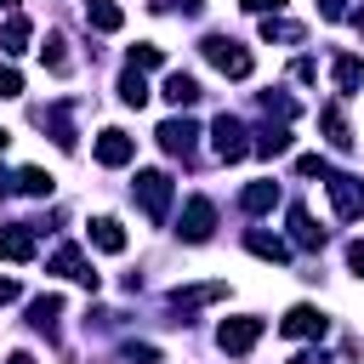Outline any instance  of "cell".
Returning a JSON list of instances; mask_svg holds the SVG:
<instances>
[{"mask_svg":"<svg viewBox=\"0 0 364 364\" xmlns=\"http://www.w3.org/2000/svg\"><path fill=\"white\" fill-rule=\"evenodd\" d=\"M239 205H245L250 216H262V210H273V205H279V182H250V188L239 193Z\"/></svg>","mask_w":364,"mask_h":364,"instance_id":"cell-21","label":"cell"},{"mask_svg":"<svg viewBox=\"0 0 364 364\" xmlns=\"http://www.w3.org/2000/svg\"><path fill=\"white\" fill-rule=\"evenodd\" d=\"M262 40H284V46H301V40H307V28H301V23H290V17H262Z\"/></svg>","mask_w":364,"mask_h":364,"instance_id":"cell-23","label":"cell"},{"mask_svg":"<svg viewBox=\"0 0 364 364\" xmlns=\"http://www.w3.org/2000/svg\"><path fill=\"white\" fill-rule=\"evenodd\" d=\"M51 273H63V279H74V284L97 290V267L80 256V245H57V250H51Z\"/></svg>","mask_w":364,"mask_h":364,"instance_id":"cell-7","label":"cell"},{"mask_svg":"<svg viewBox=\"0 0 364 364\" xmlns=\"http://www.w3.org/2000/svg\"><path fill=\"white\" fill-rule=\"evenodd\" d=\"M6 301H17V279H0V307Z\"/></svg>","mask_w":364,"mask_h":364,"instance_id":"cell-35","label":"cell"},{"mask_svg":"<svg viewBox=\"0 0 364 364\" xmlns=\"http://www.w3.org/2000/svg\"><path fill=\"white\" fill-rule=\"evenodd\" d=\"M239 6H245V11H262V17H279V11H284V0H239Z\"/></svg>","mask_w":364,"mask_h":364,"instance_id":"cell-32","label":"cell"},{"mask_svg":"<svg viewBox=\"0 0 364 364\" xmlns=\"http://www.w3.org/2000/svg\"><path fill=\"white\" fill-rule=\"evenodd\" d=\"M0 97H23V74L17 68H0Z\"/></svg>","mask_w":364,"mask_h":364,"instance_id":"cell-31","label":"cell"},{"mask_svg":"<svg viewBox=\"0 0 364 364\" xmlns=\"http://www.w3.org/2000/svg\"><path fill=\"white\" fill-rule=\"evenodd\" d=\"M290 239H296L301 250H318V245H324V228H313L307 205H290Z\"/></svg>","mask_w":364,"mask_h":364,"instance_id":"cell-16","label":"cell"},{"mask_svg":"<svg viewBox=\"0 0 364 364\" xmlns=\"http://www.w3.org/2000/svg\"><path fill=\"white\" fill-rule=\"evenodd\" d=\"M17 193H28V199H51V176H46L40 165H23V171H17Z\"/></svg>","mask_w":364,"mask_h":364,"instance_id":"cell-25","label":"cell"},{"mask_svg":"<svg viewBox=\"0 0 364 364\" xmlns=\"http://www.w3.org/2000/svg\"><path fill=\"white\" fill-rule=\"evenodd\" d=\"M6 364H34V358H28V353H11V358H6Z\"/></svg>","mask_w":364,"mask_h":364,"instance_id":"cell-36","label":"cell"},{"mask_svg":"<svg viewBox=\"0 0 364 364\" xmlns=\"http://www.w3.org/2000/svg\"><path fill=\"white\" fill-rule=\"evenodd\" d=\"M131 154H136V142L119 131V125H108L102 136H97V165H108V171H119V165H131Z\"/></svg>","mask_w":364,"mask_h":364,"instance_id":"cell-8","label":"cell"},{"mask_svg":"<svg viewBox=\"0 0 364 364\" xmlns=\"http://www.w3.org/2000/svg\"><path fill=\"white\" fill-rule=\"evenodd\" d=\"M256 341H262V318H222V330H216V347L233 353V358L250 353Z\"/></svg>","mask_w":364,"mask_h":364,"instance_id":"cell-5","label":"cell"},{"mask_svg":"<svg viewBox=\"0 0 364 364\" xmlns=\"http://www.w3.org/2000/svg\"><path fill=\"white\" fill-rule=\"evenodd\" d=\"M290 364H330V353H324V347H318V353H296Z\"/></svg>","mask_w":364,"mask_h":364,"instance_id":"cell-33","label":"cell"},{"mask_svg":"<svg viewBox=\"0 0 364 364\" xmlns=\"http://www.w3.org/2000/svg\"><path fill=\"white\" fill-rule=\"evenodd\" d=\"M330 205L341 222H358L364 216V176H330Z\"/></svg>","mask_w":364,"mask_h":364,"instance_id":"cell-6","label":"cell"},{"mask_svg":"<svg viewBox=\"0 0 364 364\" xmlns=\"http://www.w3.org/2000/svg\"><path fill=\"white\" fill-rule=\"evenodd\" d=\"M0 11H17V0H0Z\"/></svg>","mask_w":364,"mask_h":364,"instance_id":"cell-38","label":"cell"},{"mask_svg":"<svg viewBox=\"0 0 364 364\" xmlns=\"http://www.w3.org/2000/svg\"><path fill=\"white\" fill-rule=\"evenodd\" d=\"M222 296H228V284H222V279H210V284L171 290V307H176V313H193V307H210V301H222Z\"/></svg>","mask_w":364,"mask_h":364,"instance_id":"cell-12","label":"cell"},{"mask_svg":"<svg viewBox=\"0 0 364 364\" xmlns=\"http://www.w3.org/2000/svg\"><path fill=\"white\" fill-rule=\"evenodd\" d=\"M353 28H358V34H364V11H353Z\"/></svg>","mask_w":364,"mask_h":364,"instance_id":"cell-37","label":"cell"},{"mask_svg":"<svg viewBox=\"0 0 364 364\" xmlns=\"http://www.w3.org/2000/svg\"><path fill=\"white\" fill-rule=\"evenodd\" d=\"M34 228L28 222H11V228H0V256L6 262H34Z\"/></svg>","mask_w":364,"mask_h":364,"instance_id":"cell-11","label":"cell"},{"mask_svg":"<svg viewBox=\"0 0 364 364\" xmlns=\"http://www.w3.org/2000/svg\"><path fill=\"white\" fill-rule=\"evenodd\" d=\"M210 142H216V159H228V165L250 154V131H245V119H233V114H216Z\"/></svg>","mask_w":364,"mask_h":364,"instance_id":"cell-3","label":"cell"},{"mask_svg":"<svg viewBox=\"0 0 364 364\" xmlns=\"http://www.w3.org/2000/svg\"><path fill=\"white\" fill-rule=\"evenodd\" d=\"M159 63H165L159 46H131V57H125V68H136V74H148V68H159Z\"/></svg>","mask_w":364,"mask_h":364,"instance_id":"cell-29","label":"cell"},{"mask_svg":"<svg viewBox=\"0 0 364 364\" xmlns=\"http://www.w3.org/2000/svg\"><path fill=\"white\" fill-rule=\"evenodd\" d=\"M57 313H63V296H34L28 301V324L34 330H57Z\"/></svg>","mask_w":364,"mask_h":364,"instance_id":"cell-24","label":"cell"},{"mask_svg":"<svg viewBox=\"0 0 364 364\" xmlns=\"http://www.w3.org/2000/svg\"><path fill=\"white\" fill-rule=\"evenodd\" d=\"M91 245L108 250V256H119V250H125V228H119L114 216H97V222H91Z\"/></svg>","mask_w":364,"mask_h":364,"instance_id":"cell-19","label":"cell"},{"mask_svg":"<svg viewBox=\"0 0 364 364\" xmlns=\"http://www.w3.org/2000/svg\"><path fill=\"white\" fill-rule=\"evenodd\" d=\"M318 11L324 17H347V0H318Z\"/></svg>","mask_w":364,"mask_h":364,"instance_id":"cell-34","label":"cell"},{"mask_svg":"<svg viewBox=\"0 0 364 364\" xmlns=\"http://www.w3.org/2000/svg\"><path fill=\"white\" fill-rule=\"evenodd\" d=\"M6 142H11V136H6V131H0V154H6Z\"/></svg>","mask_w":364,"mask_h":364,"instance_id":"cell-39","label":"cell"},{"mask_svg":"<svg viewBox=\"0 0 364 364\" xmlns=\"http://www.w3.org/2000/svg\"><path fill=\"white\" fill-rule=\"evenodd\" d=\"M165 102L193 108V102H199V80H193V74H182V68H176V74H165Z\"/></svg>","mask_w":364,"mask_h":364,"instance_id":"cell-17","label":"cell"},{"mask_svg":"<svg viewBox=\"0 0 364 364\" xmlns=\"http://www.w3.org/2000/svg\"><path fill=\"white\" fill-rule=\"evenodd\" d=\"M63 46H68V40H63V34H46V46H40V57H46V68H51V74H68V68H74V63H68V51H63Z\"/></svg>","mask_w":364,"mask_h":364,"instance_id":"cell-26","label":"cell"},{"mask_svg":"<svg viewBox=\"0 0 364 364\" xmlns=\"http://www.w3.org/2000/svg\"><path fill=\"white\" fill-rule=\"evenodd\" d=\"M250 154H262V159H273V154H290V125H267V131H256Z\"/></svg>","mask_w":364,"mask_h":364,"instance_id":"cell-20","label":"cell"},{"mask_svg":"<svg viewBox=\"0 0 364 364\" xmlns=\"http://www.w3.org/2000/svg\"><path fill=\"white\" fill-rule=\"evenodd\" d=\"M330 80H336L341 97H353V91L364 85V63H358L353 51H336V57H330Z\"/></svg>","mask_w":364,"mask_h":364,"instance_id":"cell-13","label":"cell"},{"mask_svg":"<svg viewBox=\"0 0 364 364\" xmlns=\"http://www.w3.org/2000/svg\"><path fill=\"white\" fill-rule=\"evenodd\" d=\"M0 46H6V51H23V46H28V17H23V11H11V17H6Z\"/></svg>","mask_w":364,"mask_h":364,"instance_id":"cell-27","label":"cell"},{"mask_svg":"<svg viewBox=\"0 0 364 364\" xmlns=\"http://www.w3.org/2000/svg\"><path fill=\"white\" fill-rule=\"evenodd\" d=\"M210 228H216V205H210L205 193H193V199L182 205V228H176V233H182L188 245H205V239H210Z\"/></svg>","mask_w":364,"mask_h":364,"instance_id":"cell-4","label":"cell"},{"mask_svg":"<svg viewBox=\"0 0 364 364\" xmlns=\"http://www.w3.org/2000/svg\"><path fill=\"white\" fill-rule=\"evenodd\" d=\"M193 142H199V125H193V119H165V125H159V148H165V154L188 159Z\"/></svg>","mask_w":364,"mask_h":364,"instance_id":"cell-10","label":"cell"},{"mask_svg":"<svg viewBox=\"0 0 364 364\" xmlns=\"http://www.w3.org/2000/svg\"><path fill=\"white\" fill-rule=\"evenodd\" d=\"M199 51H205V63H216L228 80H250V68H256V57H250L233 34H205V40H199Z\"/></svg>","mask_w":364,"mask_h":364,"instance_id":"cell-1","label":"cell"},{"mask_svg":"<svg viewBox=\"0 0 364 364\" xmlns=\"http://www.w3.org/2000/svg\"><path fill=\"white\" fill-rule=\"evenodd\" d=\"M245 250H250V256H262V262H290V245H284L279 233H262V228H250V233H245Z\"/></svg>","mask_w":364,"mask_h":364,"instance_id":"cell-15","label":"cell"},{"mask_svg":"<svg viewBox=\"0 0 364 364\" xmlns=\"http://www.w3.org/2000/svg\"><path fill=\"white\" fill-rule=\"evenodd\" d=\"M68 114H74L68 102H57V108H40V114H34V119L51 131V142H57V148H74V119H68Z\"/></svg>","mask_w":364,"mask_h":364,"instance_id":"cell-14","label":"cell"},{"mask_svg":"<svg viewBox=\"0 0 364 364\" xmlns=\"http://www.w3.org/2000/svg\"><path fill=\"white\" fill-rule=\"evenodd\" d=\"M318 125H324V136H330L336 148H353V131H347V114H341V102H324V108H318Z\"/></svg>","mask_w":364,"mask_h":364,"instance_id":"cell-18","label":"cell"},{"mask_svg":"<svg viewBox=\"0 0 364 364\" xmlns=\"http://www.w3.org/2000/svg\"><path fill=\"white\" fill-rule=\"evenodd\" d=\"M85 23H91V28H102V34H114V28L125 23V11H119L114 0H85Z\"/></svg>","mask_w":364,"mask_h":364,"instance_id":"cell-22","label":"cell"},{"mask_svg":"<svg viewBox=\"0 0 364 364\" xmlns=\"http://www.w3.org/2000/svg\"><path fill=\"white\" fill-rule=\"evenodd\" d=\"M279 330H284L290 341H307V336H324V330H330V318H324L318 307H307V301H301V307H290V313H284V324H279Z\"/></svg>","mask_w":364,"mask_h":364,"instance_id":"cell-9","label":"cell"},{"mask_svg":"<svg viewBox=\"0 0 364 364\" xmlns=\"http://www.w3.org/2000/svg\"><path fill=\"white\" fill-rule=\"evenodd\" d=\"M119 97H125L131 108H142V102H148V80H142L136 68H125V74H119Z\"/></svg>","mask_w":364,"mask_h":364,"instance_id":"cell-28","label":"cell"},{"mask_svg":"<svg viewBox=\"0 0 364 364\" xmlns=\"http://www.w3.org/2000/svg\"><path fill=\"white\" fill-rule=\"evenodd\" d=\"M131 193H136V205H142V216H148L154 228L171 216V176H165V171H136Z\"/></svg>","mask_w":364,"mask_h":364,"instance_id":"cell-2","label":"cell"},{"mask_svg":"<svg viewBox=\"0 0 364 364\" xmlns=\"http://www.w3.org/2000/svg\"><path fill=\"white\" fill-rule=\"evenodd\" d=\"M296 171H301V176H330V165H324L318 154H301V159H296Z\"/></svg>","mask_w":364,"mask_h":364,"instance_id":"cell-30","label":"cell"}]
</instances>
